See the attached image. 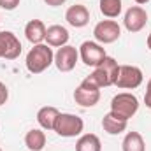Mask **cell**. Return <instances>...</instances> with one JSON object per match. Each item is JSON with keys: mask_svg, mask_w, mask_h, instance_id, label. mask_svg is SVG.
Segmentation results:
<instances>
[{"mask_svg": "<svg viewBox=\"0 0 151 151\" xmlns=\"http://www.w3.org/2000/svg\"><path fill=\"white\" fill-rule=\"evenodd\" d=\"M148 49H150V51H151V34H150V35H148Z\"/></svg>", "mask_w": 151, "mask_h": 151, "instance_id": "484cf974", "label": "cell"}, {"mask_svg": "<svg viewBox=\"0 0 151 151\" xmlns=\"http://www.w3.org/2000/svg\"><path fill=\"white\" fill-rule=\"evenodd\" d=\"M21 55V42L12 32H0V58L16 60Z\"/></svg>", "mask_w": 151, "mask_h": 151, "instance_id": "8fae6325", "label": "cell"}, {"mask_svg": "<svg viewBox=\"0 0 151 151\" xmlns=\"http://www.w3.org/2000/svg\"><path fill=\"white\" fill-rule=\"evenodd\" d=\"M65 19H67V23H69L70 27H74V28H83V27H86L88 21H90V11H88L86 5H83V4H74V5H70V7L67 9Z\"/></svg>", "mask_w": 151, "mask_h": 151, "instance_id": "7c38bea8", "label": "cell"}, {"mask_svg": "<svg viewBox=\"0 0 151 151\" xmlns=\"http://www.w3.org/2000/svg\"><path fill=\"white\" fill-rule=\"evenodd\" d=\"M121 35V27L114 19H102L93 28V37L99 44H113Z\"/></svg>", "mask_w": 151, "mask_h": 151, "instance_id": "52a82bcc", "label": "cell"}, {"mask_svg": "<svg viewBox=\"0 0 151 151\" xmlns=\"http://www.w3.org/2000/svg\"><path fill=\"white\" fill-rule=\"evenodd\" d=\"M46 25L40 21V19H30L27 25H25V37L27 40L35 46V44H42L46 40Z\"/></svg>", "mask_w": 151, "mask_h": 151, "instance_id": "9a60e30c", "label": "cell"}, {"mask_svg": "<svg viewBox=\"0 0 151 151\" xmlns=\"http://www.w3.org/2000/svg\"><path fill=\"white\" fill-rule=\"evenodd\" d=\"M118 69H119V65H118V62L113 56H106L102 60V63L93 69L91 74L84 77V81L93 84V86H97V88L113 86L114 81H116V76H118Z\"/></svg>", "mask_w": 151, "mask_h": 151, "instance_id": "7a4b0ae2", "label": "cell"}, {"mask_svg": "<svg viewBox=\"0 0 151 151\" xmlns=\"http://www.w3.org/2000/svg\"><path fill=\"white\" fill-rule=\"evenodd\" d=\"M111 111L114 114H118V116H121V118H125V119H130L139 111V100H137V97L134 93L121 91V93L113 97Z\"/></svg>", "mask_w": 151, "mask_h": 151, "instance_id": "277c9868", "label": "cell"}, {"mask_svg": "<svg viewBox=\"0 0 151 151\" xmlns=\"http://www.w3.org/2000/svg\"><path fill=\"white\" fill-rule=\"evenodd\" d=\"M142 81H144V74L139 67H135V65H119L114 86H118L119 90H135L142 84Z\"/></svg>", "mask_w": 151, "mask_h": 151, "instance_id": "5b68a950", "label": "cell"}, {"mask_svg": "<svg viewBox=\"0 0 151 151\" xmlns=\"http://www.w3.org/2000/svg\"><path fill=\"white\" fill-rule=\"evenodd\" d=\"M106 49L102 47V44H99L97 40H84L79 46V58L83 60L84 65L88 67H97L102 63V60L106 58Z\"/></svg>", "mask_w": 151, "mask_h": 151, "instance_id": "8992f818", "label": "cell"}, {"mask_svg": "<svg viewBox=\"0 0 151 151\" xmlns=\"http://www.w3.org/2000/svg\"><path fill=\"white\" fill-rule=\"evenodd\" d=\"M25 144L30 151H42L46 146V134L40 128H32L25 135Z\"/></svg>", "mask_w": 151, "mask_h": 151, "instance_id": "e0dca14e", "label": "cell"}, {"mask_svg": "<svg viewBox=\"0 0 151 151\" xmlns=\"http://www.w3.org/2000/svg\"><path fill=\"white\" fill-rule=\"evenodd\" d=\"M123 151H146V142L139 132H128L121 142Z\"/></svg>", "mask_w": 151, "mask_h": 151, "instance_id": "d6986e66", "label": "cell"}, {"mask_svg": "<svg viewBox=\"0 0 151 151\" xmlns=\"http://www.w3.org/2000/svg\"><path fill=\"white\" fill-rule=\"evenodd\" d=\"M21 0H0V7L5 9V11H14L18 5H19Z\"/></svg>", "mask_w": 151, "mask_h": 151, "instance_id": "44dd1931", "label": "cell"}, {"mask_svg": "<svg viewBox=\"0 0 151 151\" xmlns=\"http://www.w3.org/2000/svg\"><path fill=\"white\" fill-rule=\"evenodd\" d=\"M7 99H9V90H7V86L0 81V106H4V104L7 102Z\"/></svg>", "mask_w": 151, "mask_h": 151, "instance_id": "7402d4cb", "label": "cell"}, {"mask_svg": "<svg viewBox=\"0 0 151 151\" xmlns=\"http://www.w3.org/2000/svg\"><path fill=\"white\" fill-rule=\"evenodd\" d=\"M0 151H2V148H0Z\"/></svg>", "mask_w": 151, "mask_h": 151, "instance_id": "4316f807", "label": "cell"}, {"mask_svg": "<svg viewBox=\"0 0 151 151\" xmlns=\"http://www.w3.org/2000/svg\"><path fill=\"white\" fill-rule=\"evenodd\" d=\"M60 111L53 106H44L40 107L37 113V123L40 125L42 130H53L55 128V121L58 118Z\"/></svg>", "mask_w": 151, "mask_h": 151, "instance_id": "2e32d148", "label": "cell"}, {"mask_svg": "<svg viewBox=\"0 0 151 151\" xmlns=\"http://www.w3.org/2000/svg\"><path fill=\"white\" fill-rule=\"evenodd\" d=\"M49 7H58V5H63L67 0H44Z\"/></svg>", "mask_w": 151, "mask_h": 151, "instance_id": "cb8c5ba5", "label": "cell"}, {"mask_svg": "<svg viewBox=\"0 0 151 151\" xmlns=\"http://www.w3.org/2000/svg\"><path fill=\"white\" fill-rule=\"evenodd\" d=\"M55 63V53L51 49V46L47 44H35L28 55H27V60H25V65H27V70L30 74H42L46 69H49L51 65Z\"/></svg>", "mask_w": 151, "mask_h": 151, "instance_id": "6da1fadb", "label": "cell"}, {"mask_svg": "<svg viewBox=\"0 0 151 151\" xmlns=\"http://www.w3.org/2000/svg\"><path fill=\"white\" fill-rule=\"evenodd\" d=\"M100 4V12L109 18V19H114L121 14V0H99Z\"/></svg>", "mask_w": 151, "mask_h": 151, "instance_id": "ffe728a7", "label": "cell"}, {"mask_svg": "<svg viewBox=\"0 0 151 151\" xmlns=\"http://www.w3.org/2000/svg\"><path fill=\"white\" fill-rule=\"evenodd\" d=\"M144 104H146V107L151 109V77L150 81L146 83V93H144Z\"/></svg>", "mask_w": 151, "mask_h": 151, "instance_id": "603a6c76", "label": "cell"}, {"mask_svg": "<svg viewBox=\"0 0 151 151\" xmlns=\"http://www.w3.org/2000/svg\"><path fill=\"white\" fill-rule=\"evenodd\" d=\"M76 151H102V142L95 134H84L77 139Z\"/></svg>", "mask_w": 151, "mask_h": 151, "instance_id": "ac0fdd59", "label": "cell"}, {"mask_svg": "<svg viewBox=\"0 0 151 151\" xmlns=\"http://www.w3.org/2000/svg\"><path fill=\"white\" fill-rule=\"evenodd\" d=\"M151 0H135V4H139V5H144V4H148Z\"/></svg>", "mask_w": 151, "mask_h": 151, "instance_id": "d4e9b609", "label": "cell"}, {"mask_svg": "<svg viewBox=\"0 0 151 151\" xmlns=\"http://www.w3.org/2000/svg\"><path fill=\"white\" fill-rule=\"evenodd\" d=\"M74 100L81 107H93L100 100V88H97V86H93V84H90L83 79L81 84L74 91Z\"/></svg>", "mask_w": 151, "mask_h": 151, "instance_id": "ba28073f", "label": "cell"}, {"mask_svg": "<svg viewBox=\"0 0 151 151\" xmlns=\"http://www.w3.org/2000/svg\"><path fill=\"white\" fill-rule=\"evenodd\" d=\"M148 23V12L144 7L141 5H132L127 12H125V18H123V25L125 28L130 32V34H137L141 32Z\"/></svg>", "mask_w": 151, "mask_h": 151, "instance_id": "30bf717a", "label": "cell"}, {"mask_svg": "<svg viewBox=\"0 0 151 151\" xmlns=\"http://www.w3.org/2000/svg\"><path fill=\"white\" fill-rule=\"evenodd\" d=\"M77 60H79V49L74 46H69V44L58 47V51L55 53V65L60 72L74 70Z\"/></svg>", "mask_w": 151, "mask_h": 151, "instance_id": "9c48e42d", "label": "cell"}, {"mask_svg": "<svg viewBox=\"0 0 151 151\" xmlns=\"http://www.w3.org/2000/svg\"><path fill=\"white\" fill-rule=\"evenodd\" d=\"M60 137L70 139V137H77L83 134L84 130V121L83 118L76 116L70 113H60L56 121H55V128H53Z\"/></svg>", "mask_w": 151, "mask_h": 151, "instance_id": "3957f363", "label": "cell"}, {"mask_svg": "<svg viewBox=\"0 0 151 151\" xmlns=\"http://www.w3.org/2000/svg\"><path fill=\"white\" fill-rule=\"evenodd\" d=\"M69 30L62 25H51L46 30V44L51 47H62L69 42Z\"/></svg>", "mask_w": 151, "mask_h": 151, "instance_id": "5bb4252c", "label": "cell"}, {"mask_svg": "<svg viewBox=\"0 0 151 151\" xmlns=\"http://www.w3.org/2000/svg\"><path fill=\"white\" fill-rule=\"evenodd\" d=\"M127 127H128V119H125V118L114 114L113 111H109V113L102 118V128H104V132H107L109 135L123 134V132L127 130Z\"/></svg>", "mask_w": 151, "mask_h": 151, "instance_id": "4fadbf2b", "label": "cell"}]
</instances>
